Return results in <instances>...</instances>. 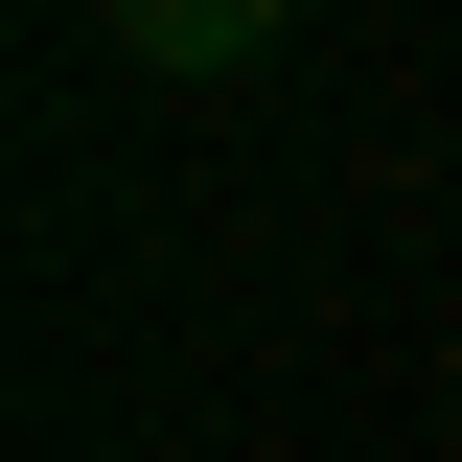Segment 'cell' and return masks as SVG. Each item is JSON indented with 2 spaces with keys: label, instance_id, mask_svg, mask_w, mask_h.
<instances>
[{
  "label": "cell",
  "instance_id": "obj_1",
  "mask_svg": "<svg viewBox=\"0 0 462 462\" xmlns=\"http://www.w3.org/2000/svg\"><path fill=\"white\" fill-rule=\"evenodd\" d=\"M278 23H300V0H116V47H139V69H254Z\"/></svg>",
  "mask_w": 462,
  "mask_h": 462
}]
</instances>
